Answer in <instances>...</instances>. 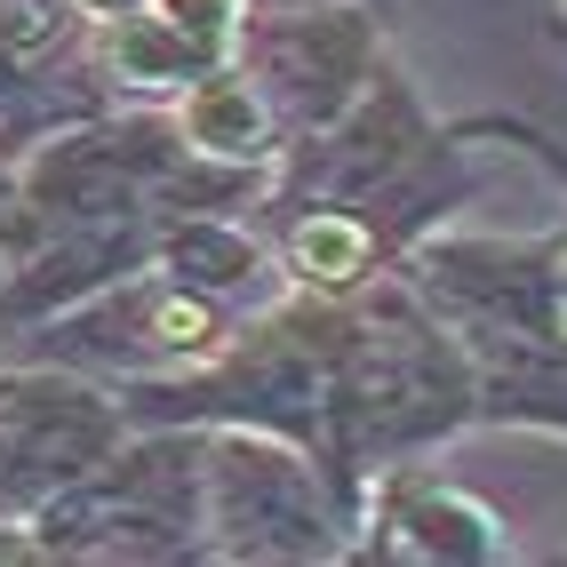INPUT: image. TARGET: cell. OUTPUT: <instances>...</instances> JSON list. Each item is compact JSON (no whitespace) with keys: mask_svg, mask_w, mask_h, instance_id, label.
<instances>
[{"mask_svg":"<svg viewBox=\"0 0 567 567\" xmlns=\"http://www.w3.org/2000/svg\"><path fill=\"white\" fill-rule=\"evenodd\" d=\"M193 136L208 144V153H248V144H256V104H248V89L208 81V89L193 96Z\"/></svg>","mask_w":567,"mask_h":567,"instance_id":"1","label":"cell"},{"mask_svg":"<svg viewBox=\"0 0 567 567\" xmlns=\"http://www.w3.org/2000/svg\"><path fill=\"white\" fill-rule=\"evenodd\" d=\"M296 256H305L320 280H352V272H360V256H368V240L352 233V224L320 216V224H305V240H296Z\"/></svg>","mask_w":567,"mask_h":567,"instance_id":"2","label":"cell"},{"mask_svg":"<svg viewBox=\"0 0 567 567\" xmlns=\"http://www.w3.org/2000/svg\"><path fill=\"white\" fill-rule=\"evenodd\" d=\"M96 9H112V0H96Z\"/></svg>","mask_w":567,"mask_h":567,"instance_id":"3","label":"cell"}]
</instances>
